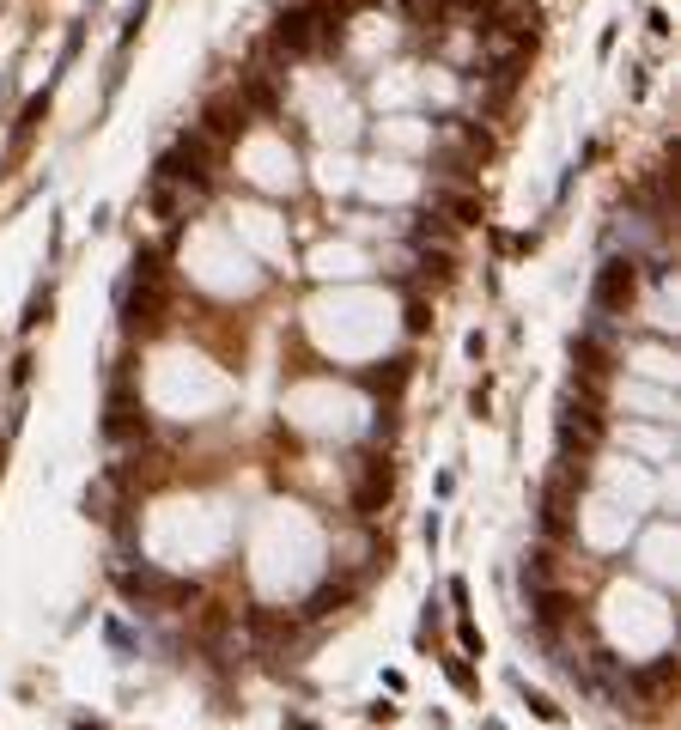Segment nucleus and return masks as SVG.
Returning <instances> with one entry per match:
<instances>
[{
    "label": "nucleus",
    "mask_w": 681,
    "mask_h": 730,
    "mask_svg": "<svg viewBox=\"0 0 681 730\" xmlns=\"http://www.w3.org/2000/svg\"><path fill=\"white\" fill-rule=\"evenodd\" d=\"M341 37L347 31H335V25H323L317 13H311V0H292V7H280L274 13V49L286 55V61H298V55H323V49H341Z\"/></svg>",
    "instance_id": "f257e3e1"
},
{
    "label": "nucleus",
    "mask_w": 681,
    "mask_h": 730,
    "mask_svg": "<svg viewBox=\"0 0 681 730\" xmlns=\"http://www.w3.org/2000/svg\"><path fill=\"white\" fill-rule=\"evenodd\" d=\"M116 584H122V597H134V603H165V609H177V603H195V584H183V578H165V572H116Z\"/></svg>",
    "instance_id": "f03ea898"
},
{
    "label": "nucleus",
    "mask_w": 681,
    "mask_h": 730,
    "mask_svg": "<svg viewBox=\"0 0 681 730\" xmlns=\"http://www.w3.org/2000/svg\"><path fill=\"white\" fill-rule=\"evenodd\" d=\"M633 292H639V262L633 256H609L596 268V311H627L633 305Z\"/></svg>",
    "instance_id": "7ed1b4c3"
},
{
    "label": "nucleus",
    "mask_w": 681,
    "mask_h": 730,
    "mask_svg": "<svg viewBox=\"0 0 681 730\" xmlns=\"http://www.w3.org/2000/svg\"><path fill=\"white\" fill-rule=\"evenodd\" d=\"M213 146H225V140H238L244 128H250V110L238 104V92H213L207 104H201V122H195Z\"/></svg>",
    "instance_id": "20e7f679"
},
{
    "label": "nucleus",
    "mask_w": 681,
    "mask_h": 730,
    "mask_svg": "<svg viewBox=\"0 0 681 730\" xmlns=\"http://www.w3.org/2000/svg\"><path fill=\"white\" fill-rule=\"evenodd\" d=\"M104 438H146V408H140V396L128 390V384H116L110 390V408H104Z\"/></svg>",
    "instance_id": "39448f33"
},
{
    "label": "nucleus",
    "mask_w": 681,
    "mask_h": 730,
    "mask_svg": "<svg viewBox=\"0 0 681 730\" xmlns=\"http://www.w3.org/2000/svg\"><path fill=\"white\" fill-rule=\"evenodd\" d=\"M359 463H365V481H359L353 505H359V518H371V511L390 499V463L384 457H359Z\"/></svg>",
    "instance_id": "423d86ee"
},
{
    "label": "nucleus",
    "mask_w": 681,
    "mask_h": 730,
    "mask_svg": "<svg viewBox=\"0 0 681 730\" xmlns=\"http://www.w3.org/2000/svg\"><path fill=\"white\" fill-rule=\"evenodd\" d=\"M408 372H414V359H408V353H396V359H384V365H377V372H359V384H365V390H384V396H396V390L408 384Z\"/></svg>",
    "instance_id": "0eeeda50"
},
{
    "label": "nucleus",
    "mask_w": 681,
    "mask_h": 730,
    "mask_svg": "<svg viewBox=\"0 0 681 730\" xmlns=\"http://www.w3.org/2000/svg\"><path fill=\"white\" fill-rule=\"evenodd\" d=\"M347 597H353V578H329V584H323V591H317V597H311L305 609H298V615H305V621H317V615H329V609H341Z\"/></svg>",
    "instance_id": "6e6552de"
},
{
    "label": "nucleus",
    "mask_w": 681,
    "mask_h": 730,
    "mask_svg": "<svg viewBox=\"0 0 681 730\" xmlns=\"http://www.w3.org/2000/svg\"><path fill=\"white\" fill-rule=\"evenodd\" d=\"M432 201H438V207H450V213H457V219H463V226H469V219L481 213V201H475V195H450V189H438Z\"/></svg>",
    "instance_id": "1a4fd4ad"
}]
</instances>
